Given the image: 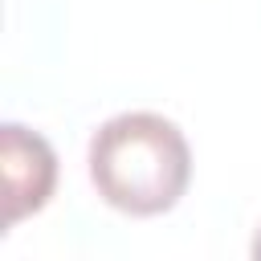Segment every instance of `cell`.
I'll return each mask as SVG.
<instances>
[{"instance_id": "obj_1", "label": "cell", "mask_w": 261, "mask_h": 261, "mask_svg": "<svg viewBox=\"0 0 261 261\" xmlns=\"http://www.w3.org/2000/svg\"><path fill=\"white\" fill-rule=\"evenodd\" d=\"M192 179L184 130L151 110L106 118L90 139V184L126 216H159L179 204Z\"/></svg>"}, {"instance_id": "obj_2", "label": "cell", "mask_w": 261, "mask_h": 261, "mask_svg": "<svg viewBox=\"0 0 261 261\" xmlns=\"http://www.w3.org/2000/svg\"><path fill=\"white\" fill-rule=\"evenodd\" d=\"M0 171H4V224L12 228L16 220L49 204L53 184H57V155L37 130L20 122H4L0 126Z\"/></svg>"}, {"instance_id": "obj_3", "label": "cell", "mask_w": 261, "mask_h": 261, "mask_svg": "<svg viewBox=\"0 0 261 261\" xmlns=\"http://www.w3.org/2000/svg\"><path fill=\"white\" fill-rule=\"evenodd\" d=\"M253 257L261 261V228H257V237H253Z\"/></svg>"}]
</instances>
